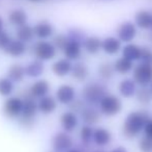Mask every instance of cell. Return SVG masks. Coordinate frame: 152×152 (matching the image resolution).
<instances>
[{
	"mask_svg": "<svg viewBox=\"0 0 152 152\" xmlns=\"http://www.w3.org/2000/svg\"><path fill=\"white\" fill-rule=\"evenodd\" d=\"M49 91H50V85H49L48 81L45 80V79H39V80L32 83L28 93L33 98L39 99V98L48 95Z\"/></svg>",
	"mask_w": 152,
	"mask_h": 152,
	"instance_id": "5bb4252c",
	"label": "cell"
},
{
	"mask_svg": "<svg viewBox=\"0 0 152 152\" xmlns=\"http://www.w3.org/2000/svg\"><path fill=\"white\" fill-rule=\"evenodd\" d=\"M113 67H114V71H116L117 73L127 74L132 71L134 65H132V61H129V59H125V57L122 56L115 62V64H114Z\"/></svg>",
	"mask_w": 152,
	"mask_h": 152,
	"instance_id": "f546056e",
	"label": "cell"
},
{
	"mask_svg": "<svg viewBox=\"0 0 152 152\" xmlns=\"http://www.w3.org/2000/svg\"><path fill=\"white\" fill-rule=\"evenodd\" d=\"M134 95H137V100L142 104H148L152 100V92L149 87H146V85H142L137 90Z\"/></svg>",
	"mask_w": 152,
	"mask_h": 152,
	"instance_id": "4dcf8cb0",
	"label": "cell"
},
{
	"mask_svg": "<svg viewBox=\"0 0 152 152\" xmlns=\"http://www.w3.org/2000/svg\"><path fill=\"white\" fill-rule=\"evenodd\" d=\"M81 117L87 125H91L99 121L100 114L96 108L92 106H84V108L81 110Z\"/></svg>",
	"mask_w": 152,
	"mask_h": 152,
	"instance_id": "7402d4cb",
	"label": "cell"
},
{
	"mask_svg": "<svg viewBox=\"0 0 152 152\" xmlns=\"http://www.w3.org/2000/svg\"><path fill=\"white\" fill-rule=\"evenodd\" d=\"M140 59L142 63L148 64V65H152V50L148 47H143L141 48V54Z\"/></svg>",
	"mask_w": 152,
	"mask_h": 152,
	"instance_id": "d590c367",
	"label": "cell"
},
{
	"mask_svg": "<svg viewBox=\"0 0 152 152\" xmlns=\"http://www.w3.org/2000/svg\"><path fill=\"white\" fill-rule=\"evenodd\" d=\"M111 152H127V150H126L125 147L123 146H119V147H116L115 149H113Z\"/></svg>",
	"mask_w": 152,
	"mask_h": 152,
	"instance_id": "b9f144b4",
	"label": "cell"
},
{
	"mask_svg": "<svg viewBox=\"0 0 152 152\" xmlns=\"http://www.w3.org/2000/svg\"><path fill=\"white\" fill-rule=\"evenodd\" d=\"M54 152H57V151H54Z\"/></svg>",
	"mask_w": 152,
	"mask_h": 152,
	"instance_id": "7dc6e473",
	"label": "cell"
},
{
	"mask_svg": "<svg viewBox=\"0 0 152 152\" xmlns=\"http://www.w3.org/2000/svg\"><path fill=\"white\" fill-rule=\"evenodd\" d=\"M97 152H100V151H97Z\"/></svg>",
	"mask_w": 152,
	"mask_h": 152,
	"instance_id": "c3c4849f",
	"label": "cell"
},
{
	"mask_svg": "<svg viewBox=\"0 0 152 152\" xmlns=\"http://www.w3.org/2000/svg\"><path fill=\"white\" fill-rule=\"evenodd\" d=\"M24 70L26 76L31 77V78H36V77H39L44 73L45 67L44 64L40 61H33L28 66H26L24 68Z\"/></svg>",
	"mask_w": 152,
	"mask_h": 152,
	"instance_id": "d4e9b609",
	"label": "cell"
},
{
	"mask_svg": "<svg viewBox=\"0 0 152 152\" xmlns=\"http://www.w3.org/2000/svg\"><path fill=\"white\" fill-rule=\"evenodd\" d=\"M69 104H72V112L76 113H81V110L84 108V102L81 100H77V101H72Z\"/></svg>",
	"mask_w": 152,
	"mask_h": 152,
	"instance_id": "ab89813d",
	"label": "cell"
},
{
	"mask_svg": "<svg viewBox=\"0 0 152 152\" xmlns=\"http://www.w3.org/2000/svg\"><path fill=\"white\" fill-rule=\"evenodd\" d=\"M63 53L65 55V57L69 61H76L81 56V52H82V44L80 42H77L74 40H69L66 44V46L64 47Z\"/></svg>",
	"mask_w": 152,
	"mask_h": 152,
	"instance_id": "4fadbf2b",
	"label": "cell"
},
{
	"mask_svg": "<svg viewBox=\"0 0 152 152\" xmlns=\"http://www.w3.org/2000/svg\"><path fill=\"white\" fill-rule=\"evenodd\" d=\"M76 97V91L69 85H62L57 89L56 98L62 104H69Z\"/></svg>",
	"mask_w": 152,
	"mask_h": 152,
	"instance_id": "8fae6325",
	"label": "cell"
},
{
	"mask_svg": "<svg viewBox=\"0 0 152 152\" xmlns=\"http://www.w3.org/2000/svg\"><path fill=\"white\" fill-rule=\"evenodd\" d=\"M37 113V102H35V98L27 95L23 100V110L21 113V123L24 126H30L33 122V119Z\"/></svg>",
	"mask_w": 152,
	"mask_h": 152,
	"instance_id": "277c9868",
	"label": "cell"
},
{
	"mask_svg": "<svg viewBox=\"0 0 152 152\" xmlns=\"http://www.w3.org/2000/svg\"><path fill=\"white\" fill-rule=\"evenodd\" d=\"M82 95L84 100L89 104L99 103V101L107 95V87L99 82H90L83 89Z\"/></svg>",
	"mask_w": 152,
	"mask_h": 152,
	"instance_id": "7a4b0ae2",
	"label": "cell"
},
{
	"mask_svg": "<svg viewBox=\"0 0 152 152\" xmlns=\"http://www.w3.org/2000/svg\"><path fill=\"white\" fill-rule=\"evenodd\" d=\"M72 76L78 81H84L89 75V70L85 64L83 63H76L72 67Z\"/></svg>",
	"mask_w": 152,
	"mask_h": 152,
	"instance_id": "4316f807",
	"label": "cell"
},
{
	"mask_svg": "<svg viewBox=\"0 0 152 152\" xmlns=\"http://www.w3.org/2000/svg\"><path fill=\"white\" fill-rule=\"evenodd\" d=\"M14 91V83L7 77L0 78V95L3 97H7Z\"/></svg>",
	"mask_w": 152,
	"mask_h": 152,
	"instance_id": "1f68e13d",
	"label": "cell"
},
{
	"mask_svg": "<svg viewBox=\"0 0 152 152\" xmlns=\"http://www.w3.org/2000/svg\"><path fill=\"white\" fill-rule=\"evenodd\" d=\"M52 146L53 149L57 152L67 151L68 149L72 148V140L67 132H58L53 136L52 140Z\"/></svg>",
	"mask_w": 152,
	"mask_h": 152,
	"instance_id": "9c48e42d",
	"label": "cell"
},
{
	"mask_svg": "<svg viewBox=\"0 0 152 152\" xmlns=\"http://www.w3.org/2000/svg\"><path fill=\"white\" fill-rule=\"evenodd\" d=\"M111 136L110 131L106 128H96L93 130V136H92V140L97 146H107L109 143L111 142Z\"/></svg>",
	"mask_w": 152,
	"mask_h": 152,
	"instance_id": "44dd1931",
	"label": "cell"
},
{
	"mask_svg": "<svg viewBox=\"0 0 152 152\" xmlns=\"http://www.w3.org/2000/svg\"><path fill=\"white\" fill-rule=\"evenodd\" d=\"M139 147L142 152H152V139L148 136H143L139 143Z\"/></svg>",
	"mask_w": 152,
	"mask_h": 152,
	"instance_id": "8d00e7d4",
	"label": "cell"
},
{
	"mask_svg": "<svg viewBox=\"0 0 152 152\" xmlns=\"http://www.w3.org/2000/svg\"><path fill=\"white\" fill-rule=\"evenodd\" d=\"M23 110V99L20 97H10L3 105V114L7 118L20 117Z\"/></svg>",
	"mask_w": 152,
	"mask_h": 152,
	"instance_id": "52a82bcc",
	"label": "cell"
},
{
	"mask_svg": "<svg viewBox=\"0 0 152 152\" xmlns=\"http://www.w3.org/2000/svg\"><path fill=\"white\" fill-rule=\"evenodd\" d=\"M68 42V37L65 35H62V33H59V35L55 36L53 38V42L52 44L55 46L56 49H59V50H63L64 47L66 46Z\"/></svg>",
	"mask_w": 152,
	"mask_h": 152,
	"instance_id": "e575fe53",
	"label": "cell"
},
{
	"mask_svg": "<svg viewBox=\"0 0 152 152\" xmlns=\"http://www.w3.org/2000/svg\"><path fill=\"white\" fill-rule=\"evenodd\" d=\"M3 50L6 54L10 55V56H14V57L21 56L26 51V43L18 40V39L10 40V43L3 48Z\"/></svg>",
	"mask_w": 152,
	"mask_h": 152,
	"instance_id": "7c38bea8",
	"label": "cell"
},
{
	"mask_svg": "<svg viewBox=\"0 0 152 152\" xmlns=\"http://www.w3.org/2000/svg\"><path fill=\"white\" fill-rule=\"evenodd\" d=\"M60 123L65 132H72L78 125V117L74 112H65L61 115Z\"/></svg>",
	"mask_w": 152,
	"mask_h": 152,
	"instance_id": "d6986e66",
	"label": "cell"
},
{
	"mask_svg": "<svg viewBox=\"0 0 152 152\" xmlns=\"http://www.w3.org/2000/svg\"><path fill=\"white\" fill-rule=\"evenodd\" d=\"M143 130H144L145 136L152 139V120L151 119H149L148 121L146 122V124H145Z\"/></svg>",
	"mask_w": 152,
	"mask_h": 152,
	"instance_id": "60d3db41",
	"label": "cell"
},
{
	"mask_svg": "<svg viewBox=\"0 0 152 152\" xmlns=\"http://www.w3.org/2000/svg\"><path fill=\"white\" fill-rule=\"evenodd\" d=\"M12 40L7 33L5 30H0V49H3L6 45L10 43V41Z\"/></svg>",
	"mask_w": 152,
	"mask_h": 152,
	"instance_id": "f35d334b",
	"label": "cell"
},
{
	"mask_svg": "<svg viewBox=\"0 0 152 152\" xmlns=\"http://www.w3.org/2000/svg\"><path fill=\"white\" fill-rule=\"evenodd\" d=\"M92 136H93V129L89 125H85L82 127L80 131L81 140L84 144H89L92 140Z\"/></svg>",
	"mask_w": 152,
	"mask_h": 152,
	"instance_id": "836d02e7",
	"label": "cell"
},
{
	"mask_svg": "<svg viewBox=\"0 0 152 152\" xmlns=\"http://www.w3.org/2000/svg\"><path fill=\"white\" fill-rule=\"evenodd\" d=\"M122 54H123V57H125V59H129L132 62L138 61L140 59L141 48L139 46H137V45L128 43L122 49Z\"/></svg>",
	"mask_w": 152,
	"mask_h": 152,
	"instance_id": "83f0119b",
	"label": "cell"
},
{
	"mask_svg": "<svg viewBox=\"0 0 152 152\" xmlns=\"http://www.w3.org/2000/svg\"><path fill=\"white\" fill-rule=\"evenodd\" d=\"M55 46L51 42H48L46 40H39L35 43L33 46V53L39 61L47 62L54 59L56 55Z\"/></svg>",
	"mask_w": 152,
	"mask_h": 152,
	"instance_id": "5b68a950",
	"label": "cell"
},
{
	"mask_svg": "<svg viewBox=\"0 0 152 152\" xmlns=\"http://www.w3.org/2000/svg\"><path fill=\"white\" fill-rule=\"evenodd\" d=\"M134 24L139 28L148 29L152 25V14L148 10H139L134 16Z\"/></svg>",
	"mask_w": 152,
	"mask_h": 152,
	"instance_id": "ffe728a7",
	"label": "cell"
},
{
	"mask_svg": "<svg viewBox=\"0 0 152 152\" xmlns=\"http://www.w3.org/2000/svg\"><path fill=\"white\" fill-rule=\"evenodd\" d=\"M150 90H151V92H152V81H151V87H150Z\"/></svg>",
	"mask_w": 152,
	"mask_h": 152,
	"instance_id": "bcb514c9",
	"label": "cell"
},
{
	"mask_svg": "<svg viewBox=\"0 0 152 152\" xmlns=\"http://www.w3.org/2000/svg\"><path fill=\"white\" fill-rule=\"evenodd\" d=\"M16 37L18 40L22 41L24 43L30 42L32 41V39L34 38V31H33V27L26 24L22 25V26L17 27L16 30Z\"/></svg>",
	"mask_w": 152,
	"mask_h": 152,
	"instance_id": "484cf974",
	"label": "cell"
},
{
	"mask_svg": "<svg viewBox=\"0 0 152 152\" xmlns=\"http://www.w3.org/2000/svg\"><path fill=\"white\" fill-rule=\"evenodd\" d=\"M57 101L51 96H44L37 102V110L44 115H50L56 110Z\"/></svg>",
	"mask_w": 152,
	"mask_h": 152,
	"instance_id": "ac0fdd59",
	"label": "cell"
},
{
	"mask_svg": "<svg viewBox=\"0 0 152 152\" xmlns=\"http://www.w3.org/2000/svg\"><path fill=\"white\" fill-rule=\"evenodd\" d=\"M7 19L8 22L12 25L19 27L26 24L28 21V15H27L26 10H24L23 8H14L8 13Z\"/></svg>",
	"mask_w": 152,
	"mask_h": 152,
	"instance_id": "9a60e30c",
	"label": "cell"
},
{
	"mask_svg": "<svg viewBox=\"0 0 152 152\" xmlns=\"http://www.w3.org/2000/svg\"><path fill=\"white\" fill-rule=\"evenodd\" d=\"M99 110L102 112V114L108 116V117L116 116L121 112L122 102L117 96L108 95L107 94L99 101Z\"/></svg>",
	"mask_w": 152,
	"mask_h": 152,
	"instance_id": "3957f363",
	"label": "cell"
},
{
	"mask_svg": "<svg viewBox=\"0 0 152 152\" xmlns=\"http://www.w3.org/2000/svg\"><path fill=\"white\" fill-rule=\"evenodd\" d=\"M72 67V64L69 59H61L56 61L52 65V71L55 75L59 77H64L70 73Z\"/></svg>",
	"mask_w": 152,
	"mask_h": 152,
	"instance_id": "e0dca14e",
	"label": "cell"
},
{
	"mask_svg": "<svg viewBox=\"0 0 152 152\" xmlns=\"http://www.w3.org/2000/svg\"><path fill=\"white\" fill-rule=\"evenodd\" d=\"M151 27H152V25H151Z\"/></svg>",
	"mask_w": 152,
	"mask_h": 152,
	"instance_id": "681fc988",
	"label": "cell"
},
{
	"mask_svg": "<svg viewBox=\"0 0 152 152\" xmlns=\"http://www.w3.org/2000/svg\"><path fill=\"white\" fill-rule=\"evenodd\" d=\"M67 37L69 40H74V41H77V42H80L81 44L83 43V41L85 40V36L84 33H82L81 30L77 28H74V29H70L69 33H68Z\"/></svg>",
	"mask_w": 152,
	"mask_h": 152,
	"instance_id": "74e56055",
	"label": "cell"
},
{
	"mask_svg": "<svg viewBox=\"0 0 152 152\" xmlns=\"http://www.w3.org/2000/svg\"><path fill=\"white\" fill-rule=\"evenodd\" d=\"M148 120L149 115L146 112H132L128 114L122 127L123 136L127 139L137 136L143 130Z\"/></svg>",
	"mask_w": 152,
	"mask_h": 152,
	"instance_id": "6da1fadb",
	"label": "cell"
},
{
	"mask_svg": "<svg viewBox=\"0 0 152 152\" xmlns=\"http://www.w3.org/2000/svg\"><path fill=\"white\" fill-rule=\"evenodd\" d=\"M30 2H34V3H36V2H40L42 1V0H29Z\"/></svg>",
	"mask_w": 152,
	"mask_h": 152,
	"instance_id": "f6af8a7d",
	"label": "cell"
},
{
	"mask_svg": "<svg viewBox=\"0 0 152 152\" xmlns=\"http://www.w3.org/2000/svg\"><path fill=\"white\" fill-rule=\"evenodd\" d=\"M114 74V67L110 63H102L98 67V75L102 79H111Z\"/></svg>",
	"mask_w": 152,
	"mask_h": 152,
	"instance_id": "d6a6232c",
	"label": "cell"
},
{
	"mask_svg": "<svg viewBox=\"0 0 152 152\" xmlns=\"http://www.w3.org/2000/svg\"><path fill=\"white\" fill-rule=\"evenodd\" d=\"M33 31L34 37L39 39V40H47L54 35V26L49 21L42 20L34 25Z\"/></svg>",
	"mask_w": 152,
	"mask_h": 152,
	"instance_id": "30bf717a",
	"label": "cell"
},
{
	"mask_svg": "<svg viewBox=\"0 0 152 152\" xmlns=\"http://www.w3.org/2000/svg\"><path fill=\"white\" fill-rule=\"evenodd\" d=\"M134 80L140 85H147L152 81V65L141 63L134 70Z\"/></svg>",
	"mask_w": 152,
	"mask_h": 152,
	"instance_id": "8992f818",
	"label": "cell"
},
{
	"mask_svg": "<svg viewBox=\"0 0 152 152\" xmlns=\"http://www.w3.org/2000/svg\"><path fill=\"white\" fill-rule=\"evenodd\" d=\"M3 26H4V22H3V19L0 17V30L3 29Z\"/></svg>",
	"mask_w": 152,
	"mask_h": 152,
	"instance_id": "7bdbcfd3",
	"label": "cell"
},
{
	"mask_svg": "<svg viewBox=\"0 0 152 152\" xmlns=\"http://www.w3.org/2000/svg\"><path fill=\"white\" fill-rule=\"evenodd\" d=\"M119 93L121 94L122 97L130 98L136 94L137 91V83L132 79H124L122 80L118 85Z\"/></svg>",
	"mask_w": 152,
	"mask_h": 152,
	"instance_id": "603a6c76",
	"label": "cell"
},
{
	"mask_svg": "<svg viewBox=\"0 0 152 152\" xmlns=\"http://www.w3.org/2000/svg\"><path fill=\"white\" fill-rule=\"evenodd\" d=\"M66 152H81V151L78 150V149H72V148H70V149H68Z\"/></svg>",
	"mask_w": 152,
	"mask_h": 152,
	"instance_id": "ee69618b",
	"label": "cell"
},
{
	"mask_svg": "<svg viewBox=\"0 0 152 152\" xmlns=\"http://www.w3.org/2000/svg\"><path fill=\"white\" fill-rule=\"evenodd\" d=\"M24 76H25V70H24V68L21 65H19V64H14V65H12L8 68L7 78L10 79V80H12V82H14V81H16V82L22 81Z\"/></svg>",
	"mask_w": 152,
	"mask_h": 152,
	"instance_id": "f1b7e54d",
	"label": "cell"
},
{
	"mask_svg": "<svg viewBox=\"0 0 152 152\" xmlns=\"http://www.w3.org/2000/svg\"><path fill=\"white\" fill-rule=\"evenodd\" d=\"M117 36L121 42L130 43L137 36V26L132 22H123L117 30Z\"/></svg>",
	"mask_w": 152,
	"mask_h": 152,
	"instance_id": "ba28073f",
	"label": "cell"
},
{
	"mask_svg": "<svg viewBox=\"0 0 152 152\" xmlns=\"http://www.w3.org/2000/svg\"><path fill=\"white\" fill-rule=\"evenodd\" d=\"M102 49L109 55L117 54L121 49V41L118 38L108 37L102 41Z\"/></svg>",
	"mask_w": 152,
	"mask_h": 152,
	"instance_id": "2e32d148",
	"label": "cell"
},
{
	"mask_svg": "<svg viewBox=\"0 0 152 152\" xmlns=\"http://www.w3.org/2000/svg\"><path fill=\"white\" fill-rule=\"evenodd\" d=\"M82 45L89 54H96L102 48V40L97 37H94V36L87 37L83 41Z\"/></svg>",
	"mask_w": 152,
	"mask_h": 152,
	"instance_id": "cb8c5ba5",
	"label": "cell"
}]
</instances>
